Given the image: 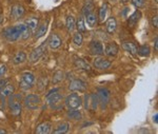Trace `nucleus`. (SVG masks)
Masks as SVG:
<instances>
[{
	"label": "nucleus",
	"instance_id": "cd10ccee",
	"mask_svg": "<svg viewBox=\"0 0 158 134\" xmlns=\"http://www.w3.org/2000/svg\"><path fill=\"white\" fill-rule=\"evenodd\" d=\"M106 14H108V4L106 3H103L102 6H101L100 10H99V21L100 22H103L106 21Z\"/></svg>",
	"mask_w": 158,
	"mask_h": 134
},
{
	"label": "nucleus",
	"instance_id": "9d476101",
	"mask_svg": "<svg viewBox=\"0 0 158 134\" xmlns=\"http://www.w3.org/2000/svg\"><path fill=\"white\" fill-rule=\"evenodd\" d=\"M90 52L93 55L101 56L103 54V47L102 43L98 40H93L90 43Z\"/></svg>",
	"mask_w": 158,
	"mask_h": 134
},
{
	"label": "nucleus",
	"instance_id": "7ed1b4c3",
	"mask_svg": "<svg viewBox=\"0 0 158 134\" xmlns=\"http://www.w3.org/2000/svg\"><path fill=\"white\" fill-rule=\"evenodd\" d=\"M36 77L31 72H24L21 75V80H20V88L22 90H30L34 86Z\"/></svg>",
	"mask_w": 158,
	"mask_h": 134
},
{
	"label": "nucleus",
	"instance_id": "f704fd0d",
	"mask_svg": "<svg viewBox=\"0 0 158 134\" xmlns=\"http://www.w3.org/2000/svg\"><path fill=\"white\" fill-rule=\"evenodd\" d=\"M144 2H146V0H132V3H133V6L135 7H137V9H140V7L143 6Z\"/></svg>",
	"mask_w": 158,
	"mask_h": 134
},
{
	"label": "nucleus",
	"instance_id": "20e7f679",
	"mask_svg": "<svg viewBox=\"0 0 158 134\" xmlns=\"http://www.w3.org/2000/svg\"><path fill=\"white\" fill-rule=\"evenodd\" d=\"M65 106L69 108V109H79V108L82 106V98L79 96L78 94L76 93H72L65 98Z\"/></svg>",
	"mask_w": 158,
	"mask_h": 134
},
{
	"label": "nucleus",
	"instance_id": "f8f14e48",
	"mask_svg": "<svg viewBox=\"0 0 158 134\" xmlns=\"http://www.w3.org/2000/svg\"><path fill=\"white\" fill-rule=\"evenodd\" d=\"M93 64L96 69H98V70H106V69H109L110 67H111L112 63L103 57H98L94 60Z\"/></svg>",
	"mask_w": 158,
	"mask_h": 134
},
{
	"label": "nucleus",
	"instance_id": "de8ad7c7",
	"mask_svg": "<svg viewBox=\"0 0 158 134\" xmlns=\"http://www.w3.org/2000/svg\"><path fill=\"white\" fill-rule=\"evenodd\" d=\"M158 1V0H155V2H157Z\"/></svg>",
	"mask_w": 158,
	"mask_h": 134
},
{
	"label": "nucleus",
	"instance_id": "f257e3e1",
	"mask_svg": "<svg viewBox=\"0 0 158 134\" xmlns=\"http://www.w3.org/2000/svg\"><path fill=\"white\" fill-rule=\"evenodd\" d=\"M25 29H27V27L24 24H16L14 27L7 28L2 32V35L9 41H16L19 38H21V34L23 33V31Z\"/></svg>",
	"mask_w": 158,
	"mask_h": 134
},
{
	"label": "nucleus",
	"instance_id": "2f4dec72",
	"mask_svg": "<svg viewBox=\"0 0 158 134\" xmlns=\"http://www.w3.org/2000/svg\"><path fill=\"white\" fill-rule=\"evenodd\" d=\"M63 77H64V74H63V72L62 71H57L54 74V76H53V84H59V82L63 79Z\"/></svg>",
	"mask_w": 158,
	"mask_h": 134
},
{
	"label": "nucleus",
	"instance_id": "4c0bfd02",
	"mask_svg": "<svg viewBox=\"0 0 158 134\" xmlns=\"http://www.w3.org/2000/svg\"><path fill=\"white\" fill-rule=\"evenodd\" d=\"M157 15H155L154 17L152 18V24H153V27L154 28H157L158 27V19H157Z\"/></svg>",
	"mask_w": 158,
	"mask_h": 134
},
{
	"label": "nucleus",
	"instance_id": "ddd939ff",
	"mask_svg": "<svg viewBox=\"0 0 158 134\" xmlns=\"http://www.w3.org/2000/svg\"><path fill=\"white\" fill-rule=\"evenodd\" d=\"M118 45L115 42H110L106 45V49L103 50V53L109 57H115L118 54Z\"/></svg>",
	"mask_w": 158,
	"mask_h": 134
},
{
	"label": "nucleus",
	"instance_id": "ea45409f",
	"mask_svg": "<svg viewBox=\"0 0 158 134\" xmlns=\"http://www.w3.org/2000/svg\"><path fill=\"white\" fill-rule=\"evenodd\" d=\"M154 47H155V50H158V37L156 36L155 37V39H154Z\"/></svg>",
	"mask_w": 158,
	"mask_h": 134
},
{
	"label": "nucleus",
	"instance_id": "c9c22d12",
	"mask_svg": "<svg viewBox=\"0 0 158 134\" xmlns=\"http://www.w3.org/2000/svg\"><path fill=\"white\" fill-rule=\"evenodd\" d=\"M31 35H32V31H31L29 28H27V29H25L23 31V33L21 34V38L23 40H27V39H29V38L31 37Z\"/></svg>",
	"mask_w": 158,
	"mask_h": 134
},
{
	"label": "nucleus",
	"instance_id": "7c9ffc66",
	"mask_svg": "<svg viewBox=\"0 0 158 134\" xmlns=\"http://www.w3.org/2000/svg\"><path fill=\"white\" fill-rule=\"evenodd\" d=\"M82 41H83L82 34L80 32H76L73 36V43L75 45H77V47H80L82 45Z\"/></svg>",
	"mask_w": 158,
	"mask_h": 134
},
{
	"label": "nucleus",
	"instance_id": "c03bdc74",
	"mask_svg": "<svg viewBox=\"0 0 158 134\" xmlns=\"http://www.w3.org/2000/svg\"><path fill=\"white\" fill-rule=\"evenodd\" d=\"M2 22H3V16H2V15H0V24H1Z\"/></svg>",
	"mask_w": 158,
	"mask_h": 134
},
{
	"label": "nucleus",
	"instance_id": "a211bd4d",
	"mask_svg": "<svg viewBox=\"0 0 158 134\" xmlns=\"http://www.w3.org/2000/svg\"><path fill=\"white\" fill-rule=\"evenodd\" d=\"M74 66H75L77 69H79V70H83V71H86V72L91 71L90 64L81 58H77V57L74 58Z\"/></svg>",
	"mask_w": 158,
	"mask_h": 134
},
{
	"label": "nucleus",
	"instance_id": "4468645a",
	"mask_svg": "<svg viewBox=\"0 0 158 134\" xmlns=\"http://www.w3.org/2000/svg\"><path fill=\"white\" fill-rule=\"evenodd\" d=\"M24 7L21 6V4H15V6H12L11 10V16L13 19H19L24 15Z\"/></svg>",
	"mask_w": 158,
	"mask_h": 134
},
{
	"label": "nucleus",
	"instance_id": "473e14b6",
	"mask_svg": "<svg viewBox=\"0 0 158 134\" xmlns=\"http://www.w3.org/2000/svg\"><path fill=\"white\" fill-rule=\"evenodd\" d=\"M68 115L70 116V118H72V119H80L81 118V114L79 111H77V109H71L70 112L68 113Z\"/></svg>",
	"mask_w": 158,
	"mask_h": 134
},
{
	"label": "nucleus",
	"instance_id": "72a5a7b5",
	"mask_svg": "<svg viewBox=\"0 0 158 134\" xmlns=\"http://www.w3.org/2000/svg\"><path fill=\"white\" fill-rule=\"evenodd\" d=\"M93 10H94V6H93V3L92 2H89V3H86L85 6H83V14L86 15L88 13H90V12H93Z\"/></svg>",
	"mask_w": 158,
	"mask_h": 134
},
{
	"label": "nucleus",
	"instance_id": "bb28decb",
	"mask_svg": "<svg viewBox=\"0 0 158 134\" xmlns=\"http://www.w3.org/2000/svg\"><path fill=\"white\" fill-rule=\"evenodd\" d=\"M75 18H74L72 15H70V16L67 17V21H65V27H67V30L69 31L70 33H72L74 30L76 29L75 28Z\"/></svg>",
	"mask_w": 158,
	"mask_h": 134
},
{
	"label": "nucleus",
	"instance_id": "f03ea898",
	"mask_svg": "<svg viewBox=\"0 0 158 134\" xmlns=\"http://www.w3.org/2000/svg\"><path fill=\"white\" fill-rule=\"evenodd\" d=\"M61 100H62V95L59 93L58 88L50 91L49 94L47 95V102L52 108H57V106L60 104Z\"/></svg>",
	"mask_w": 158,
	"mask_h": 134
},
{
	"label": "nucleus",
	"instance_id": "1a4fd4ad",
	"mask_svg": "<svg viewBox=\"0 0 158 134\" xmlns=\"http://www.w3.org/2000/svg\"><path fill=\"white\" fill-rule=\"evenodd\" d=\"M86 84L81 79H73L69 84V90L72 92H85Z\"/></svg>",
	"mask_w": 158,
	"mask_h": 134
},
{
	"label": "nucleus",
	"instance_id": "aec40b11",
	"mask_svg": "<svg viewBox=\"0 0 158 134\" xmlns=\"http://www.w3.org/2000/svg\"><path fill=\"white\" fill-rule=\"evenodd\" d=\"M85 16L86 24H88L90 28H94L96 24H97L98 17H97V15H96V13H94V11L88 13V14L85 15Z\"/></svg>",
	"mask_w": 158,
	"mask_h": 134
},
{
	"label": "nucleus",
	"instance_id": "b1692460",
	"mask_svg": "<svg viewBox=\"0 0 158 134\" xmlns=\"http://www.w3.org/2000/svg\"><path fill=\"white\" fill-rule=\"evenodd\" d=\"M27 60V54L24 52H18L17 54H15V56L13 57V63L18 66V64L23 63Z\"/></svg>",
	"mask_w": 158,
	"mask_h": 134
},
{
	"label": "nucleus",
	"instance_id": "5701e85b",
	"mask_svg": "<svg viewBox=\"0 0 158 134\" xmlns=\"http://www.w3.org/2000/svg\"><path fill=\"white\" fill-rule=\"evenodd\" d=\"M140 18H141V13H140L139 11H135L133 14H132L131 16L129 17V20H128L129 27L133 28L134 25L139 21Z\"/></svg>",
	"mask_w": 158,
	"mask_h": 134
},
{
	"label": "nucleus",
	"instance_id": "423d86ee",
	"mask_svg": "<svg viewBox=\"0 0 158 134\" xmlns=\"http://www.w3.org/2000/svg\"><path fill=\"white\" fill-rule=\"evenodd\" d=\"M47 45H48L47 42H43L39 47H37L36 49H34V50L32 51V53H31V55H30L31 63H37V61L44 55V53L47 52Z\"/></svg>",
	"mask_w": 158,
	"mask_h": 134
},
{
	"label": "nucleus",
	"instance_id": "412c9836",
	"mask_svg": "<svg viewBox=\"0 0 158 134\" xmlns=\"http://www.w3.org/2000/svg\"><path fill=\"white\" fill-rule=\"evenodd\" d=\"M116 28H117V21L114 17H110L106 22V32L109 34H113L114 32L116 31Z\"/></svg>",
	"mask_w": 158,
	"mask_h": 134
},
{
	"label": "nucleus",
	"instance_id": "a878e982",
	"mask_svg": "<svg viewBox=\"0 0 158 134\" xmlns=\"http://www.w3.org/2000/svg\"><path fill=\"white\" fill-rule=\"evenodd\" d=\"M70 130V123H62L60 126H58L57 128L53 131L54 134H63V133H67Z\"/></svg>",
	"mask_w": 158,
	"mask_h": 134
},
{
	"label": "nucleus",
	"instance_id": "6ab92c4d",
	"mask_svg": "<svg viewBox=\"0 0 158 134\" xmlns=\"http://www.w3.org/2000/svg\"><path fill=\"white\" fill-rule=\"evenodd\" d=\"M51 129H52V123L49 122H43L37 126L36 133L37 134H48L51 132Z\"/></svg>",
	"mask_w": 158,
	"mask_h": 134
},
{
	"label": "nucleus",
	"instance_id": "58836bf2",
	"mask_svg": "<svg viewBox=\"0 0 158 134\" xmlns=\"http://www.w3.org/2000/svg\"><path fill=\"white\" fill-rule=\"evenodd\" d=\"M6 84H7L6 79H1V80H0V90H1L4 86H6Z\"/></svg>",
	"mask_w": 158,
	"mask_h": 134
},
{
	"label": "nucleus",
	"instance_id": "6e6552de",
	"mask_svg": "<svg viewBox=\"0 0 158 134\" xmlns=\"http://www.w3.org/2000/svg\"><path fill=\"white\" fill-rule=\"evenodd\" d=\"M97 99H98V104H100L102 106V108H106V105L110 102V97H111V93L108 89L106 88H100L97 90Z\"/></svg>",
	"mask_w": 158,
	"mask_h": 134
},
{
	"label": "nucleus",
	"instance_id": "dca6fc26",
	"mask_svg": "<svg viewBox=\"0 0 158 134\" xmlns=\"http://www.w3.org/2000/svg\"><path fill=\"white\" fill-rule=\"evenodd\" d=\"M122 49H123L126 52L130 53L131 55L133 56H136L137 55V51H138V49H137L136 45H135L134 42H132V41H123L121 45Z\"/></svg>",
	"mask_w": 158,
	"mask_h": 134
},
{
	"label": "nucleus",
	"instance_id": "a18cd8bd",
	"mask_svg": "<svg viewBox=\"0 0 158 134\" xmlns=\"http://www.w3.org/2000/svg\"><path fill=\"white\" fill-rule=\"evenodd\" d=\"M121 1H122V3H128L130 0H121Z\"/></svg>",
	"mask_w": 158,
	"mask_h": 134
},
{
	"label": "nucleus",
	"instance_id": "c756f323",
	"mask_svg": "<svg viewBox=\"0 0 158 134\" xmlns=\"http://www.w3.org/2000/svg\"><path fill=\"white\" fill-rule=\"evenodd\" d=\"M75 28L78 30V32H80V33H85L86 31L85 22V19H83L82 17L78 18V20L76 21V24H75Z\"/></svg>",
	"mask_w": 158,
	"mask_h": 134
},
{
	"label": "nucleus",
	"instance_id": "f3484780",
	"mask_svg": "<svg viewBox=\"0 0 158 134\" xmlns=\"http://www.w3.org/2000/svg\"><path fill=\"white\" fill-rule=\"evenodd\" d=\"M14 92H15L14 86L11 84H6V86L0 90V97H1L2 99L6 98V97H11V96H13Z\"/></svg>",
	"mask_w": 158,
	"mask_h": 134
},
{
	"label": "nucleus",
	"instance_id": "2eb2a0df",
	"mask_svg": "<svg viewBox=\"0 0 158 134\" xmlns=\"http://www.w3.org/2000/svg\"><path fill=\"white\" fill-rule=\"evenodd\" d=\"M47 43L51 49H54L55 50V49H58L60 47L62 41H61V38L57 34H52L49 37V39H48Z\"/></svg>",
	"mask_w": 158,
	"mask_h": 134
},
{
	"label": "nucleus",
	"instance_id": "393cba45",
	"mask_svg": "<svg viewBox=\"0 0 158 134\" xmlns=\"http://www.w3.org/2000/svg\"><path fill=\"white\" fill-rule=\"evenodd\" d=\"M38 24H39V20H38V18H35V17L27 18L24 22V24L27 25L31 31H34L35 29H36V28L38 27Z\"/></svg>",
	"mask_w": 158,
	"mask_h": 134
},
{
	"label": "nucleus",
	"instance_id": "c85d7f7f",
	"mask_svg": "<svg viewBox=\"0 0 158 134\" xmlns=\"http://www.w3.org/2000/svg\"><path fill=\"white\" fill-rule=\"evenodd\" d=\"M137 54H139V55L142 56V57H148V56L151 54V48H150L148 45H141V47L138 49V51H137Z\"/></svg>",
	"mask_w": 158,
	"mask_h": 134
},
{
	"label": "nucleus",
	"instance_id": "49530a36",
	"mask_svg": "<svg viewBox=\"0 0 158 134\" xmlns=\"http://www.w3.org/2000/svg\"><path fill=\"white\" fill-rule=\"evenodd\" d=\"M111 1H112V2H117L118 0H111Z\"/></svg>",
	"mask_w": 158,
	"mask_h": 134
},
{
	"label": "nucleus",
	"instance_id": "9b49d317",
	"mask_svg": "<svg viewBox=\"0 0 158 134\" xmlns=\"http://www.w3.org/2000/svg\"><path fill=\"white\" fill-rule=\"evenodd\" d=\"M9 106H10V109H11V112L13 115L17 116V115H20L22 111V106H21V102H18L17 99H14L10 98V102H9Z\"/></svg>",
	"mask_w": 158,
	"mask_h": 134
},
{
	"label": "nucleus",
	"instance_id": "4be33fe9",
	"mask_svg": "<svg viewBox=\"0 0 158 134\" xmlns=\"http://www.w3.org/2000/svg\"><path fill=\"white\" fill-rule=\"evenodd\" d=\"M47 31H48V21H45L40 25H38L37 31H36V33H35V37H36V39H39V38L43 37V36L47 34Z\"/></svg>",
	"mask_w": 158,
	"mask_h": 134
},
{
	"label": "nucleus",
	"instance_id": "39448f33",
	"mask_svg": "<svg viewBox=\"0 0 158 134\" xmlns=\"http://www.w3.org/2000/svg\"><path fill=\"white\" fill-rule=\"evenodd\" d=\"M24 105L27 109L36 110L41 105V99H40L39 95L37 94H29L24 98Z\"/></svg>",
	"mask_w": 158,
	"mask_h": 134
},
{
	"label": "nucleus",
	"instance_id": "a19ab883",
	"mask_svg": "<svg viewBox=\"0 0 158 134\" xmlns=\"http://www.w3.org/2000/svg\"><path fill=\"white\" fill-rule=\"evenodd\" d=\"M157 118H158V114H157V113H155V115L153 116V122H154L155 123H158V119H157Z\"/></svg>",
	"mask_w": 158,
	"mask_h": 134
},
{
	"label": "nucleus",
	"instance_id": "e433bc0d",
	"mask_svg": "<svg viewBox=\"0 0 158 134\" xmlns=\"http://www.w3.org/2000/svg\"><path fill=\"white\" fill-rule=\"evenodd\" d=\"M6 73V64H0V77L4 76Z\"/></svg>",
	"mask_w": 158,
	"mask_h": 134
},
{
	"label": "nucleus",
	"instance_id": "79ce46f5",
	"mask_svg": "<svg viewBox=\"0 0 158 134\" xmlns=\"http://www.w3.org/2000/svg\"><path fill=\"white\" fill-rule=\"evenodd\" d=\"M129 7H124V11H123V13H122V15H123V16H126V14H127V12L129 11Z\"/></svg>",
	"mask_w": 158,
	"mask_h": 134
},
{
	"label": "nucleus",
	"instance_id": "37998d69",
	"mask_svg": "<svg viewBox=\"0 0 158 134\" xmlns=\"http://www.w3.org/2000/svg\"><path fill=\"white\" fill-rule=\"evenodd\" d=\"M6 131L4 130V129H0V134H6Z\"/></svg>",
	"mask_w": 158,
	"mask_h": 134
},
{
	"label": "nucleus",
	"instance_id": "0eeeda50",
	"mask_svg": "<svg viewBox=\"0 0 158 134\" xmlns=\"http://www.w3.org/2000/svg\"><path fill=\"white\" fill-rule=\"evenodd\" d=\"M98 99H97V95L91 93V94H86L85 96V109H88L89 111H96L98 108Z\"/></svg>",
	"mask_w": 158,
	"mask_h": 134
}]
</instances>
